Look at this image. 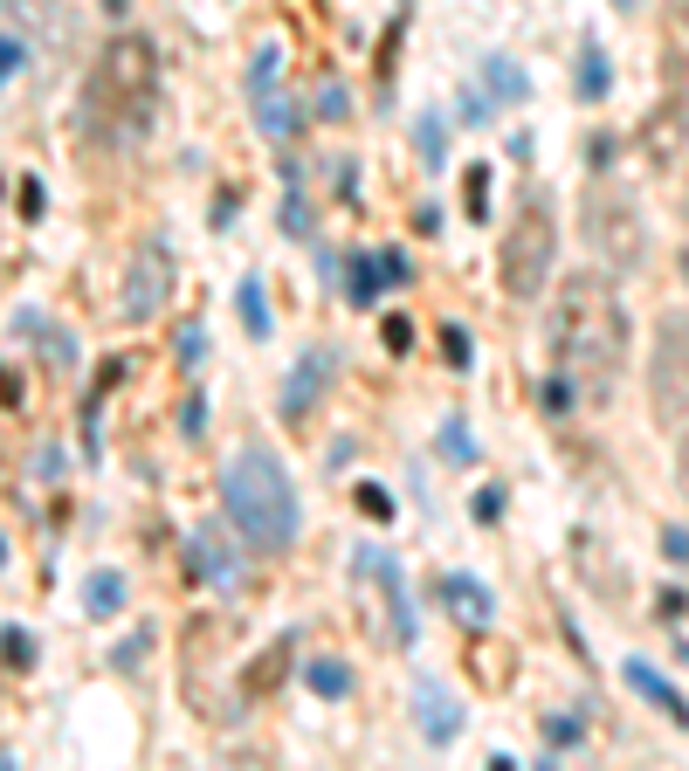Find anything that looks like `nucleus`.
Returning a JSON list of instances; mask_svg holds the SVG:
<instances>
[{"instance_id": "1", "label": "nucleus", "mask_w": 689, "mask_h": 771, "mask_svg": "<svg viewBox=\"0 0 689 771\" xmlns=\"http://www.w3.org/2000/svg\"><path fill=\"white\" fill-rule=\"evenodd\" d=\"M552 358L565 379H579L586 400H614V379L627 365V310L607 290L600 269H579L559 283V310H552Z\"/></svg>"}, {"instance_id": "2", "label": "nucleus", "mask_w": 689, "mask_h": 771, "mask_svg": "<svg viewBox=\"0 0 689 771\" xmlns=\"http://www.w3.org/2000/svg\"><path fill=\"white\" fill-rule=\"evenodd\" d=\"M221 510H228V524L242 531L249 551H290L297 531H304L290 469H283L276 455H262V448H242V455L221 469Z\"/></svg>"}, {"instance_id": "3", "label": "nucleus", "mask_w": 689, "mask_h": 771, "mask_svg": "<svg viewBox=\"0 0 689 771\" xmlns=\"http://www.w3.org/2000/svg\"><path fill=\"white\" fill-rule=\"evenodd\" d=\"M152 97H159V49L145 35H111V49L90 69V111L118 138H131L152 118Z\"/></svg>"}, {"instance_id": "4", "label": "nucleus", "mask_w": 689, "mask_h": 771, "mask_svg": "<svg viewBox=\"0 0 689 771\" xmlns=\"http://www.w3.org/2000/svg\"><path fill=\"white\" fill-rule=\"evenodd\" d=\"M552 269H559V221H552V200L545 193H524V207L510 214V228L497 241V276L503 290L517 303L545 297V283H552Z\"/></svg>"}, {"instance_id": "5", "label": "nucleus", "mask_w": 689, "mask_h": 771, "mask_svg": "<svg viewBox=\"0 0 689 771\" xmlns=\"http://www.w3.org/2000/svg\"><path fill=\"white\" fill-rule=\"evenodd\" d=\"M235 620L228 613H200L187 634H180V696H187V710L200 723H235L242 703L228 696V689H214V668H228L235 661Z\"/></svg>"}, {"instance_id": "6", "label": "nucleus", "mask_w": 689, "mask_h": 771, "mask_svg": "<svg viewBox=\"0 0 689 771\" xmlns=\"http://www.w3.org/2000/svg\"><path fill=\"white\" fill-rule=\"evenodd\" d=\"M586 248H593L600 276H634L648 262V221H641V200L621 179L586 186Z\"/></svg>"}, {"instance_id": "7", "label": "nucleus", "mask_w": 689, "mask_h": 771, "mask_svg": "<svg viewBox=\"0 0 689 771\" xmlns=\"http://www.w3.org/2000/svg\"><path fill=\"white\" fill-rule=\"evenodd\" d=\"M648 414L662 427L689 420V310H669L655 324V358H648Z\"/></svg>"}, {"instance_id": "8", "label": "nucleus", "mask_w": 689, "mask_h": 771, "mask_svg": "<svg viewBox=\"0 0 689 771\" xmlns=\"http://www.w3.org/2000/svg\"><path fill=\"white\" fill-rule=\"evenodd\" d=\"M173 297V248L166 241H145L125 262V283H118V317L125 324H152Z\"/></svg>"}, {"instance_id": "9", "label": "nucleus", "mask_w": 689, "mask_h": 771, "mask_svg": "<svg viewBox=\"0 0 689 771\" xmlns=\"http://www.w3.org/2000/svg\"><path fill=\"white\" fill-rule=\"evenodd\" d=\"M641 145H648V159H655V166H676V159L689 152V104H683V90H669V97L648 111Z\"/></svg>"}, {"instance_id": "10", "label": "nucleus", "mask_w": 689, "mask_h": 771, "mask_svg": "<svg viewBox=\"0 0 689 771\" xmlns=\"http://www.w3.org/2000/svg\"><path fill=\"white\" fill-rule=\"evenodd\" d=\"M324 379H331V352H304L297 365H290V379H283L276 414H283V420H304V414H311V400L324 393Z\"/></svg>"}, {"instance_id": "11", "label": "nucleus", "mask_w": 689, "mask_h": 771, "mask_svg": "<svg viewBox=\"0 0 689 771\" xmlns=\"http://www.w3.org/2000/svg\"><path fill=\"white\" fill-rule=\"evenodd\" d=\"M414 710H421V737H428V744H455L462 710H455V696L441 689L435 675H421V682H414Z\"/></svg>"}, {"instance_id": "12", "label": "nucleus", "mask_w": 689, "mask_h": 771, "mask_svg": "<svg viewBox=\"0 0 689 771\" xmlns=\"http://www.w3.org/2000/svg\"><path fill=\"white\" fill-rule=\"evenodd\" d=\"M441 599H448V613H455V620H469V627H490V620H497L490 586H483V579H469V572H448V579H441Z\"/></svg>"}, {"instance_id": "13", "label": "nucleus", "mask_w": 689, "mask_h": 771, "mask_svg": "<svg viewBox=\"0 0 689 771\" xmlns=\"http://www.w3.org/2000/svg\"><path fill=\"white\" fill-rule=\"evenodd\" d=\"M193 558H200V579H207L214 593H235L242 558H235V544H228L221 531H200V537H193Z\"/></svg>"}, {"instance_id": "14", "label": "nucleus", "mask_w": 689, "mask_h": 771, "mask_svg": "<svg viewBox=\"0 0 689 771\" xmlns=\"http://www.w3.org/2000/svg\"><path fill=\"white\" fill-rule=\"evenodd\" d=\"M359 269H366V276H352V283H345V290H352V297H359V303H373V297H379V283H386V290H400V283L414 276L400 248H379V255H366Z\"/></svg>"}, {"instance_id": "15", "label": "nucleus", "mask_w": 689, "mask_h": 771, "mask_svg": "<svg viewBox=\"0 0 689 771\" xmlns=\"http://www.w3.org/2000/svg\"><path fill=\"white\" fill-rule=\"evenodd\" d=\"M627 682H634V689H641V696H648L655 710L669 716L676 730H689V703H683V689H676V682H662V675H655L648 661H627Z\"/></svg>"}, {"instance_id": "16", "label": "nucleus", "mask_w": 689, "mask_h": 771, "mask_svg": "<svg viewBox=\"0 0 689 771\" xmlns=\"http://www.w3.org/2000/svg\"><path fill=\"white\" fill-rule=\"evenodd\" d=\"M255 131L276 138V145H290V138H297V104H290L283 90H262V97H255Z\"/></svg>"}, {"instance_id": "17", "label": "nucleus", "mask_w": 689, "mask_h": 771, "mask_svg": "<svg viewBox=\"0 0 689 771\" xmlns=\"http://www.w3.org/2000/svg\"><path fill=\"white\" fill-rule=\"evenodd\" d=\"M469 668H476V682H483V689H503V682L517 675V661H510L503 641H476V648H469Z\"/></svg>"}, {"instance_id": "18", "label": "nucleus", "mask_w": 689, "mask_h": 771, "mask_svg": "<svg viewBox=\"0 0 689 771\" xmlns=\"http://www.w3.org/2000/svg\"><path fill=\"white\" fill-rule=\"evenodd\" d=\"M283 675H290V648L276 641V648H262V661L249 668V682H242V703H255V696H269V689H276Z\"/></svg>"}, {"instance_id": "19", "label": "nucleus", "mask_w": 689, "mask_h": 771, "mask_svg": "<svg viewBox=\"0 0 689 771\" xmlns=\"http://www.w3.org/2000/svg\"><path fill=\"white\" fill-rule=\"evenodd\" d=\"M483 83L497 90L503 104H524V97H531V76H524L510 56H490V62H483Z\"/></svg>"}, {"instance_id": "20", "label": "nucleus", "mask_w": 689, "mask_h": 771, "mask_svg": "<svg viewBox=\"0 0 689 771\" xmlns=\"http://www.w3.org/2000/svg\"><path fill=\"white\" fill-rule=\"evenodd\" d=\"M607 90H614V69H607V56H600L593 42H586V49H579V97H586V104H600Z\"/></svg>"}, {"instance_id": "21", "label": "nucleus", "mask_w": 689, "mask_h": 771, "mask_svg": "<svg viewBox=\"0 0 689 771\" xmlns=\"http://www.w3.org/2000/svg\"><path fill=\"white\" fill-rule=\"evenodd\" d=\"M83 606H90L97 620H111V613L125 606V579H118V572H90V586H83Z\"/></svg>"}, {"instance_id": "22", "label": "nucleus", "mask_w": 689, "mask_h": 771, "mask_svg": "<svg viewBox=\"0 0 689 771\" xmlns=\"http://www.w3.org/2000/svg\"><path fill=\"white\" fill-rule=\"evenodd\" d=\"M235 303H242V324H249V338H269V303H262V283H255V276H242Z\"/></svg>"}, {"instance_id": "23", "label": "nucleus", "mask_w": 689, "mask_h": 771, "mask_svg": "<svg viewBox=\"0 0 689 771\" xmlns=\"http://www.w3.org/2000/svg\"><path fill=\"white\" fill-rule=\"evenodd\" d=\"M462 207H469V221H490V166L462 173Z\"/></svg>"}, {"instance_id": "24", "label": "nucleus", "mask_w": 689, "mask_h": 771, "mask_svg": "<svg viewBox=\"0 0 689 771\" xmlns=\"http://www.w3.org/2000/svg\"><path fill=\"white\" fill-rule=\"evenodd\" d=\"M311 689H317V696H345V689H352V668H345V661H317Z\"/></svg>"}, {"instance_id": "25", "label": "nucleus", "mask_w": 689, "mask_h": 771, "mask_svg": "<svg viewBox=\"0 0 689 771\" xmlns=\"http://www.w3.org/2000/svg\"><path fill=\"white\" fill-rule=\"evenodd\" d=\"M276 76H283V49H276V42H269V49H262V56H255V69H249L255 97H262V90H276Z\"/></svg>"}, {"instance_id": "26", "label": "nucleus", "mask_w": 689, "mask_h": 771, "mask_svg": "<svg viewBox=\"0 0 689 771\" xmlns=\"http://www.w3.org/2000/svg\"><path fill=\"white\" fill-rule=\"evenodd\" d=\"M414 138H421V159H428V166H441V152H448V124H441V118H421V131H414Z\"/></svg>"}, {"instance_id": "27", "label": "nucleus", "mask_w": 689, "mask_h": 771, "mask_svg": "<svg viewBox=\"0 0 689 771\" xmlns=\"http://www.w3.org/2000/svg\"><path fill=\"white\" fill-rule=\"evenodd\" d=\"M441 434H448V462H476V441H469V427H462V420H448Z\"/></svg>"}, {"instance_id": "28", "label": "nucleus", "mask_w": 689, "mask_h": 771, "mask_svg": "<svg viewBox=\"0 0 689 771\" xmlns=\"http://www.w3.org/2000/svg\"><path fill=\"white\" fill-rule=\"evenodd\" d=\"M200 427H207V400H200V393H187V400H180V434H200Z\"/></svg>"}, {"instance_id": "29", "label": "nucleus", "mask_w": 689, "mask_h": 771, "mask_svg": "<svg viewBox=\"0 0 689 771\" xmlns=\"http://www.w3.org/2000/svg\"><path fill=\"white\" fill-rule=\"evenodd\" d=\"M0 648H7V661H14V668H28V661H35V641H28L21 627H7V634H0Z\"/></svg>"}, {"instance_id": "30", "label": "nucleus", "mask_w": 689, "mask_h": 771, "mask_svg": "<svg viewBox=\"0 0 689 771\" xmlns=\"http://www.w3.org/2000/svg\"><path fill=\"white\" fill-rule=\"evenodd\" d=\"M345 111H352V104H345V90H338V83H324V90H317V118H345Z\"/></svg>"}, {"instance_id": "31", "label": "nucleus", "mask_w": 689, "mask_h": 771, "mask_svg": "<svg viewBox=\"0 0 689 771\" xmlns=\"http://www.w3.org/2000/svg\"><path fill=\"white\" fill-rule=\"evenodd\" d=\"M359 510H366V517H393V496H386L379 482H366V489H359Z\"/></svg>"}, {"instance_id": "32", "label": "nucleus", "mask_w": 689, "mask_h": 771, "mask_svg": "<svg viewBox=\"0 0 689 771\" xmlns=\"http://www.w3.org/2000/svg\"><path fill=\"white\" fill-rule=\"evenodd\" d=\"M379 331H386V352H407V345H414V331H407V317H386Z\"/></svg>"}, {"instance_id": "33", "label": "nucleus", "mask_w": 689, "mask_h": 771, "mask_svg": "<svg viewBox=\"0 0 689 771\" xmlns=\"http://www.w3.org/2000/svg\"><path fill=\"white\" fill-rule=\"evenodd\" d=\"M662 551H669L676 565H689V531H683V524H669V531H662Z\"/></svg>"}, {"instance_id": "34", "label": "nucleus", "mask_w": 689, "mask_h": 771, "mask_svg": "<svg viewBox=\"0 0 689 771\" xmlns=\"http://www.w3.org/2000/svg\"><path fill=\"white\" fill-rule=\"evenodd\" d=\"M545 744H579V723H572V716H559V723L545 716Z\"/></svg>"}, {"instance_id": "35", "label": "nucleus", "mask_w": 689, "mask_h": 771, "mask_svg": "<svg viewBox=\"0 0 689 771\" xmlns=\"http://www.w3.org/2000/svg\"><path fill=\"white\" fill-rule=\"evenodd\" d=\"M545 407H552V414H565V407H572V386H565V372H559V379H545Z\"/></svg>"}, {"instance_id": "36", "label": "nucleus", "mask_w": 689, "mask_h": 771, "mask_svg": "<svg viewBox=\"0 0 689 771\" xmlns=\"http://www.w3.org/2000/svg\"><path fill=\"white\" fill-rule=\"evenodd\" d=\"M441 345H448L455 365H469V331H455V324H448V331H441Z\"/></svg>"}, {"instance_id": "37", "label": "nucleus", "mask_w": 689, "mask_h": 771, "mask_svg": "<svg viewBox=\"0 0 689 771\" xmlns=\"http://www.w3.org/2000/svg\"><path fill=\"white\" fill-rule=\"evenodd\" d=\"M14 69H21V42H14V35H0V83H7Z\"/></svg>"}, {"instance_id": "38", "label": "nucleus", "mask_w": 689, "mask_h": 771, "mask_svg": "<svg viewBox=\"0 0 689 771\" xmlns=\"http://www.w3.org/2000/svg\"><path fill=\"white\" fill-rule=\"evenodd\" d=\"M476 517L497 524V517H503V489H483V496H476Z\"/></svg>"}, {"instance_id": "39", "label": "nucleus", "mask_w": 689, "mask_h": 771, "mask_svg": "<svg viewBox=\"0 0 689 771\" xmlns=\"http://www.w3.org/2000/svg\"><path fill=\"white\" fill-rule=\"evenodd\" d=\"M683 606H689V593H683V586H669V593H662V606H655V613H662V620H683Z\"/></svg>"}, {"instance_id": "40", "label": "nucleus", "mask_w": 689, "mask_h": 771, "mask_svg": "<svg viewBox=\"0 0 689 771\" xmlns=\"http://www.w3.org/2000/svg\"><path fill=\"white\" fill-rule=\"evenodd\" d=\"M200 345H207V338H200V331H193V324H187V331H180V358H187V365H193V358H200Z\"/></svg>"}, {"instance_id": "41", "label": "nucleus", "mask_w": 689, "mask_h": 771, "mask_svg": "<svg viewBox=\"0 0 689 771\" xmlns=\"http://www.w3.org/2000/svg\"><path fill=\"white\" fill-rule=\"evenodd\" d=\"M676 482H683V496H689V434H683V455H676Z\"/></svg>"}, {"instance_id": "42", "label": "nucleus", "mask_w": 689, "mask_h": 771, "mask_svg": "<svg viewBox=\"0 0 689 771\" xmlns=\"http://www.w3.org/2000/svg\"><path fill=\"white\" fill-rule=\"evenodd\" d=\"M104 7H111V14H125V7H131V0H104Z\"/></svg>"}, {"instance_id": "43", "label": "nucleus", "mask_w": 689, "mask_h": 771, "mask_svg": "<svg viewBox=\"0 0 689 771\" xmlns=\"http://www.w3.org/2000/svg\"><path fill=\"white\" fill-rule=\"evenodd\" d=\"M676 654H683V661H689V641H683V648H676Z\"/></svg>"}]
</instances>
